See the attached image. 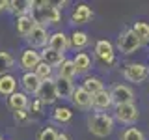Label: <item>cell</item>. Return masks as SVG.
Segmentation results:
<instances>
[{
    "label": "cell",
    "instance_id": "cell-31",
    "mask_svg": "<svg viewBox=\"0 0 149 140\" xmlns=\"http://www.w3.org/2000/svg\"><path fill=\"white\" fill-rule=\"evenodd\" d=\"M60 133L54 127H41L36 134V140H58Z\"/></svg>",
    "mask_w": 149,
    "mask_h": 140
},
{
    "label": "cell",
    "instance_id": "cell-14",
    "mask_svg": "<svg viewBox=\"0 0 149 140\" xmlns=\"http://www.w3.org/2000/svg\"><path fill=\"white\" fill-rule=\"evenodd\" d=\"M90 43H91L90 34H86L84 30H73L71 34H69V49L74 50V54L84 52V49Z\"/></svg>",
    "mask_w": 149,
    "mask_h": 140
},
{
    "label": "cell",
    "instance_id": "cell-10",
    "mask_svg": "<svg viewBox=\"0 0 149 140\" xmlns=\"http://www.w3.org/2000/svg\"><path fill=\"white\" fill-rule=\"evenodd\" d=\"M36 97L43 103L45 106L54 105V103L60 99V97H58V90H56L54 78H49V80H43V82H41V88H39V92H37Z\"/></svg>",
    "mask_w": 149,
    "mask_h": 140
},
{
    "label": "cell",
    "instance_id": "cell-2",
    "mask_svg": "<svg viewBox=\"0 0 149 140\" xmlns=\"http://www.w3.org/2000/svg\"><path fill=\"white\" fill-rule=\"evenodd\" d=\"M32 17H34V21L37 24L41 26H52V24H58L60 21H62V11H60L58 8H56L54 2H36L34 9H32L30 13Z\"/></svg>",
    "mask_w": 149,
    "mask_h": 140
},
{
    "label": "cell",
    "instance_id": "cell-8",
    "mask_svg": "<svg viewBox=\"0 0 149 140\" xmlns=\"http://www.w3.org/2000/svg\"><path fill=\"white\" fill-rule=\"evenodd\" d=\"M49 39H50V32L49 28L37 24L34 30H32V34L26 37V47H30V49H36V50H43L47 45H49Z\"/></svg>",
    "mask_w": 149,
    "mask_h": 140
},
{
    "label": "cell",
    "instance_id": "cell-21",
    "mask_svg": "<svg viewBox=\"0 0 149 140\" xmlns=\"http://www.w3.org/2000/svg\"><path fill=\"white\" fill-rule=\"evenodd\" d=\"M71 60L74 64L77 75H86V73H90L91 67H93V60H91V56L88 52H77Z\"/></svg>",
    "mask_w": 149,
    "mask_h": 140
},
{
    "label": "cell",
    "instance_id": "cell-27",
    "mask_svg": "<svg viewBox=\"0 0 149 140\" xmlns=\"http://www.w3.org/2000/svg\"><path fill=\"white\" fill-rule=\"evenodd\" d=\"M130 28H132V32L138 36V39L142 41L143 45H149V22H146V21H136Z\"/></svg>",
    "mask_w": 149,
    "mask_h": 140
},
{
    "label": "cell",
    "instance_id": "cell-16",
    "mask_svg": "<svg viewBox=\"0 0 149 140\" xmlns=\"http://www.w3.org/2000/svg\"><path fill=\"white\" fill-rule=\"evenodd\" d=\"M91 99H93V95H90V93H88L80 84H78V86L74 88L71 103H73L74 108H78V110H90L91 108Z\"/></svg>",
    "mask_w": 149,
    "mask_h": 140
},
{
    "label": "cell",
    "instance_id": "cell-4",
    "mask_svg": "<svg viewBox=\"0 0 149 140\" xmlns=\"http://www.w3.org/2000/svg\"><path fill=\"white\" fill-rule=\"evenodd\" d=\"M121 75L127 82L143 84L149 78V67L142 62H127L121 67Z\"/></svg>",
    "mask_w": 149,
    "mask_h": 140
},
{
    "label": "cell",
    "instance_id": "cell-30",
    "mask_svg": "<svg viewBox=\"0 0 149 140\" xmlns=\"http://www.w3.org/2000/svg\"><path fill=\"white\" fill-rule=\"evenodd\" d=\"M34 73L37 75V78H39L41 82L43 80H49V78H54L56 77V71L52 67H50V65H47L45 62H41L39 65H37V67L34 69Z\"/></svg>",
    "mask_w": 149,
    "mask_h": 140
},
{
    "label": "cell",
    "instance_id": "cell-28",
    "mask_svg": "<svg viewBox=\"0 0 149 140\" xmlns=\"http://www.w3.org/2000/svg\"><path fill=\"white\" fill-rule=\"evenodd\" d=\"M13 65H15V58H13V54L8 52V50H0V77L8 75L13 69Z\"/></svg>",
    "mask_w": 149,
    "mask_h": 140
},
{
    "label": "cell",
    "instance_id": "cell-35",
    "mask_svg": "<svg viewBox=\"0 0 149 140\" xmlns=\"http://www.w3.org/2000/svg\"><path fill=\"white\" fill-rule=\"evenodd\" d=\"M54 4H56V8H58L60 11H62V9H63L65 6H69V4H71V2H67V0H63V2H54Z\"/></svg>",
    "mask_w": 149,
    "mask_h": 140
},
{
    "label": "cell",
    "instance_id": "cell-6",
    "mask_svg": "<svg viewBox=\"0 0 149 140\" xmlns=\"http://www.w3.org/2000/svg\"><path fill=\"white\" fill-rule=\"evenodd\" d=\"M110 95H112V101H114V106L136 103V93L129 84H114L110 88Z\"/></svg>",
    "mask_w": 149,
    "mask_h": 140
},
{
    "label": "cell",
    "instance_id": "cell-22",
    "mask_svg": "<svg viewBox=\"0 0 149 140\" xmlns=\"http://www.w3.org/2000/svg\"><path fill=\"white\" fill-rule=\"evenodd\" d=\"M41 60H43L47 65H50L52 69H56V67H60L67 58H65V54L58 52V50H52L50 47H45V49L41 50Z\"/></svg>",
    "mask_w": 149,
    "mask_h": 140
},
{
    "label": "cell",
    "instance_id": "cell-1",
    "mask_svg": "<svg viewBox=\"0 0 149 140\" xmlns=\"http://www.w3.org/2000/svg\"><path fill=\"white\" fill-rule=\"evenodd\" d=\"M88 123V131L97 138H106L114 133L116 129V120L110 112H104V114H99V112H91L86 120Z\"/></svg>",
    "mask_w": 149,
    "mask_h": 140
},
{
    "label": "cell",
    "instance_id": "cell-34",
    "mask_svg": "<svg viewBox=\"0 0 149 140\" xmlns=\"http://www.w3.org/2000/svg\"><path fill=\"white\" fill-rule=\"evenodd\" d=\"M9 6V0H0V11H8Z\"/></svg>",
    "mask_w": 149,
    "mask_h": 140
},
{
    "label": "cell",
    "instance_id": "cell-23",
    "mask_svg": "<svg viewBox=\"0 0 149 140\" xmlns=\"http://www.w3.org/2000/svg\"><path fill=\"white\" fill-rule=\"evenodd\" d=\"M19 88V80H17V77H13L11 73H8V75H4V77H0V95L2 97H8L9 95H13Z\"/></svg>",
    "mask_w": 149,
    "mask_h": 140
},
{
    "label": "cell",
    "instance_id": "cell-5",
    "mask_svg": "<svg viewBox=\"0 0 149 140\" xmlns=\"http://www.w3.org/2000/svg\"><path fill=\"white\" fill-rule=\"evenodd\" d=\"M112 116H114L116 123L132 127V125L138 121V118H140V110H138L136 103H130V105H119V106H114V114H112Z\"/></svg>",
    "mask_w": 149,
    "mask_h": 140
},
{
    "label": "cell",
    "instance_id": "cell-9",
    "mask_svg": "<svg viewBox=\"0 0 149 140\" xmlns=\"http://www.w3.org/2000/svg\"><path fill=\"white\" fill-rule=\"evenodd\" d=\"M43 60H41V50L30 49V47H24L21 50V56H19V65L24 73H30L39 65Z\"/></svg>",
    "mask_w": 149,
    "mask_h": 140
},
{
    "label": "cell",
    "instance_id": "cell-25",
    "mask_svg": "<svg viewBox=\"0 0 149 140\" xmlns=\"http://www.w3.org/2000/svg\"><path fill=\"white\" fill-rule=\"evenodd\" d=\"M50 120H52L54 123H58V125H65V123H69V121L73 120V110L69 108V106L58 105V106L52 108V112H50Z\"/></svg>",
    "mask_w": 149,
    "mask_h": 140
},
{
    "label": "cell",
    "instance_id": "cell-7",
    "mask_svg": "<svg viewBox=\"0 0 149 140\" xmlns=\"http://www.w3.org/2000/svg\"><path fill=\"white\" fill-rule=\"evenodd\" d=\"M93 52H95L101 64H104V65L116 64V47L108 39H97L95 47H93Z\"/></svg>",
    "mask_w": 149,
    "mask_h": 140
},
{
    "label": "cell",
    "instance_id": "cell-26",
    "mask_svg": "<svg viewBox=\"0 0 149 140\" xmlns=\"http://www.w3.org/2000/svg\"><path fill=\"white\" fill-rule=\"evenodd\" d=\"M56 77H63V78H71V80H74L77 69H74V64H73L71 58H67L60 67H56Z\"/></svg>",
    "mask_w": 149,
    "mask_h": 140
},
{
    "label": "cell",
    "instance_id": "cell-11",
    "mask_svg": "<svg viewBox=\"0 0 149 140\" xmlns=\"http://www.w3.org/2000/svg\"><path fill=\"white\" fill-rule=\"evenodd\" d=\"M93 19V9L88 4H77L73 8L71 15H69V22L73 26H84Z\"/></svg>",
    "mask_w": 149,
    "mask_h": 140
},
{
    "label": "cell",
    "instance_id": "cell-17",
    "mask_svg": "<svg viewBox=\"0 0 149 140\" xmlns=\"http://www.w3.org/2000/svg\"><path fill=\"white\" fill-rule=\"evenodd\" d=\"M8 108L11 110V112H17V110H28V106H30V97L26 95L24 92H15L13 95H9L8 99Z\"/></svg>",
    "mask_w": 149,
    "mask_h": 140
},
{
    "label": "cell",
    "instance_id": "cell-20",
    "mask_svg": "<svg viewBox=\"0 0 149 140\" xmlns=\"http://www.w3.org/2000/svg\"><path fill=\"white\" fill-rule=\"evenodd\" d=\"M37 26V22L34 21V17L32 15H22V17H17L15 19V30L17 34L22 37V39H26L28 36L32 34V30Z\"/></svg>",
    "mask_w": 149,
    "mask_h": 140
},
{
    "label": "cell",
    "instance_id": "cell-36",
    "mask_svg": "<svg viewBox=\"0 0 149 140\" xmlns=\"http://www.w3.org/2000/svg\"><path fill=\"white\" fill-rule=\"evenodd\" d=\"M58 140H71V136H69V134H65V133H60Z\"/></svg>",
    "mask_w": 149,
    "mask_h": 140
},
{
    "label": "cell",
    "instance_id": "cell-15",
    "mask_svg": "<svg viewBox=\"0 0 149 140\" xmlns=\"http://www.w3.org/2000/svg\"><path fill=\"white\" fill-rule=\"evenodd\" d=\"M52 50H58V52L65 54L69 50V34H65L63 30H56V32H50V39H49V45Z\"/></svg>",
    "mask_w": 149,
    "mask_h": 140
},
{
    "label": "cell",
    "instance_id": "cell-12",
    "mask_svg": "<svg viewBox=\"0 0 149 140\" xmlns=\"http://www.w3.org/2000/svg\"><path fill=\"white\" fill-rule=\"evenodd\" d=\"M110 108H114V101H112V95H110V90H102L99 93H95L91 99V110L93 112H99V114H104L108 112Z\"/></svg>",
    "mask_w": 149,
    "mask_h": 140
},
{
    "label": "cell",
    "instance_id": "cell-13",
    "mask_svg": "<svg viewBox=\"0 0 149 140\" xmlns=\"http://www.w3.org/2000/svg\"><path fill=\"white\" fill-rule=\"evenodd\" d=\"M19 86L22 88V92L26 93V95H37V92H39L41 88V80L37 78V75L34 71L30 73H22L21 78H19Z\"/></svg>",
    "mask_w": 149,
    "mask_h": 140
},
{
    "label": "cell",
    "instance_id": "cell-32",
    "mask_svg": "<svg viewBox=\"0 0 149 140\" xmlns=\"http://www.w3.org/2000/svg\"><path fill=\"white\" fill-rule=\"evenodd\" d=\"M45 108V105L41 103L37 97H32V101H30V106H28V112H30V116L34 118V116H39L41 112H43Z\"/></svg>",
    "mask_w": 149,
    "mask_h": 140
},
{
    "label": "cell",
    "instance_id": "cell-24",
    "mask_svg": "<svg viewBox=\"0 0 149 140\" xmlns=\"http://www.w3.org/2000/svg\"><path fill=\"white\" fill-rule=\"evenodd\" d=\"M80 86L90 93V95H95V93H99V92L104 90V82H102V78L95 77V75H86V77L82 78Z\"/></svg>",
    "mask_w": 149,
    "mask_h": 140
},
{
    "label": "cell",
    "instance_id": "cell-29",
    "mask_svg": "<svg viewBox=\"0 0 149 140\" xmlns=\"http://www.w3.org/2000/svg\"><path fill=\"white\" fill-rule=\"evenodd\" d=\"M119 140H147L142 129L138 127H127L119 133Z\"/></svg>",
    "mask_w": 149,
    "mask_h": 140
},
{
    "label": "cell",
    "instance_id": "cell-38",
    "mask_svg": "<svg viewBox=\"0 0 149 140\" xmlns=\"http://www.w3.org/2000/svg\"><path fill=\"white\" fill-rule=\"evenodd\" d=\"M147 67H149V62H147Z\"/></svg>",
    "mask_w": 149,
    "mask_h": 140
},
{
    "label": "cell",
    "instance_id": "cell-37",
    "mask_svg": "<svg viewBox=\"0 0 149 140\" xmlns=\"http://www.w3.org/2000/svg\"><path fill=\"white\" fill-rule=\"evenodd\" d=\"M0 140H4V138H2V134H0Z\"/></svg>",
    "mask_w": 149,
    "mask_h": 140
},
{
    "label": "cell",
    "instance_id": "cell-18",
    "mask_svg": "<svg viewBox=\"0 0 149 140\" xmlns=\"http://www.w3.org/2000/svg\"><path fill=\"white\" fill-rule=\"evenodd\" d=\"M54 82H56V90H58L60 99H69L71 101V97L74 93V88H77L74 80H71V78H63V77H54Z\"/></svg>",
    "mask_w": 149,
    "mask_h": 140
},
{
    "label": "cell",
    "instance_id": "cell-33",
    "mask_svg": "<svg viewBox=\"0 0 149 140\" xmlns=\"http://www.w3.org/2000/svg\"><path fill=\"white\" fill-rule=\"evenodd\" d=\"M30 120H32V116H30V112H28V110H17V112H13V121H15V123H28Z\"/></svg>",
    "mask_w": 149,
    "mask_h": 140
},
{
    "label": "cell",
    "instance_id": "cell-3",
    "mask_svg": "<svg viewBox=\"0 0 149 140\" xmlns=\"http://www.w3.org/2000/svg\"><path fill=\"white\" fill-rule=\"evenodd\" d=\"M116 47L121 54L130 56L134 52H138L143 47V43L138 39V36L132 32V28H123V30L118 34V41H116Z\"/></svg>",
    "mask_w": 149,
    "mask_h": 140
},
{
    "label": "cell",
    "instance_id": "cell-19",
    "mask_svg": "<svg viewBox=\"0 0 149 140\" xmlns=\"http://www.w3.org/2000/svg\"><path fill=\"white\" fill-rule=\"evenodd\" d=\"M34 6H36L34 0H9L8 11H11L17 19V17H22V15H30Z\"/></svg>",
    "mask_w": 149,
    "mask_h": 140
}]
</instances>
